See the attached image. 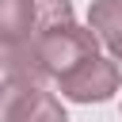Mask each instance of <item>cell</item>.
<instances>
[{"label":"cell","instance_id":"1","mask_svg":"<svg viewBox=\"0 0 122 122\" xmlns=\"http://www.w3.org/2000/svg\"><path fill=\"white\" fill-rule=\"evenodd\" d=\"M53 84L72 103H107L122 84V69L114 65V57H99L95 53V57L80 61L72 72H65L61 80H53Z\"/></svg>","mask_w":122,"mask_h":122},{"label":"cell","instance_id":"2","mask_svg":"<svg viewBox=\"0 0 122 122\" xmlns=\"http://www.w3.org/2000/svg\"><path fill=\"white\" fill-rule=\"evenodd\" d=\"M38 34L34 0H0V50L27 46Z\"/></svg>","mask_w":122,"mask_h":122},{"label":"cell","instance_id":"3","mask_svg":"<svg viewBox=\"0 0 122 122\" xmlns=\"http://www.w3.org/2000/svg\"><path fill=\"white\" fill-rule=\"evenodd\" d=\"M42 92H46V84L4 72V80H0V122H19V118L38 103Z\"/></svg>","mask_w":122,"mask_h":122},{"label":"cell","instance_id":"4","mask_svg":"<svg viewBox=\"0 0 122 122\" xmlns=\"http://www.w3.org/2000/svg\"><path fill=\"white\" fill-rule=\"evenodd\" d=\"M88 27L95 30V38L114 50L122 42V0H92L88 8Z\"/></svg>","mask_w":122,"mask_h":122},{"label":"cell","instance_id":"5","mask_svg":"<svg viewBox=\"0 0 122 122\" xmlns=\"http://www.w3.org/2000/svg\"><path fill=\"white\" fill-rule=\"evenodd\" d=\"M19 122H69V114H65V107H61V99H57L53 92H42L38 103H34Z\"/></svg>","mask_w":122,"mask_h":122},{"label":"cell","instance_id":"6","mask_svg":"<svg viewBox=\"0 0 122 122\" xmlns=\"http://www.w3.org/2000/svg\"><path fill=\"white\" fill-rule=\"evenodd\" d=\"M34 11H38V30H42V27L72 19V0H34Z\"/></svg>","mask_w":122,"mask_h":122},{"label":"cell","instance_id":"7","mask_svg":"<svg viewBox=\"0 0 122 122\" xmlns=\"http://www.w3.org/2000/svg\"><path fill=\"white\" fill-rule=\"evenodd\" d=\"M111 53H114V65H118V69H122V42H118V46H114V50H111Z\"/></svg>","mask_w":122,"mask_h":122},{"label":"cell","instance_id":"8","mask_svg":"<svg viewBox=\"0 0 122 122\" xmlns=\"http://www.w3.org/2000/svg\"><path fill=\"white\" fill-rule=\"evenodd\" d=\"M0 72H4V57H0Z\"/></svg>","mask_w":122,"mask_h":122}]
</instances>
